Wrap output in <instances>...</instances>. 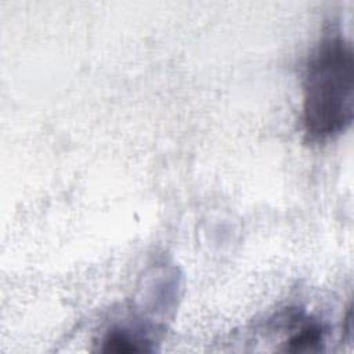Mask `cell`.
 <instances>
[{
	"instance_id": "6da1fadb",
	"label": "cell",
	"mask_w": 354,
	"mask_h": 354,
	"mask_svg": "<svg viewBox=\"0 0 354 354\" xmlns=\"http://www.w3.org/2000/svg\"><path fill=\"white\" fill-rule=\"evenodd\" d=\"M354 113V54L350 41L329 29L311 50L303 75L301 126L310 144L344 133Z\"/></svg>"
},
{
	"instance_id": "7a4b0ae2",
	"label": "cell",
	"mask_w": 354,
	"mask_h": 354,
	"mask_svg": "<svg viewBox=\"0 0 354 354\" xmlns=\"http://www.w3.org/2000/svg\"><path fill=\"white\" fill-rule=\"evenodd\" d=\"M295 321L293 332L283 342L286 344L285 351L307 353L321 350L325 337L324 326L318 321L304 317L301 313H297Z\"/></svg>"
},
{
	"instance_id": "3957f363",
	"label": "cell",
	"mask_w": 354,
	"mask_h": 354,
	"mask_svg": "<svg viewBox=\"0 0 354 354\" xmlns=\"http://www.w3.org/2000/svg\"><path fill=\"white\" fill-rule=\"evenodd\" d=\"M152 342L126 328H112L101 340L100 350L104 353H138L151 351Z\"/></svg>"
}]
</instances>
